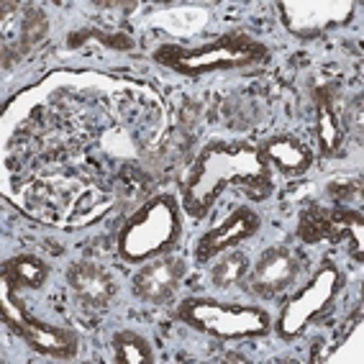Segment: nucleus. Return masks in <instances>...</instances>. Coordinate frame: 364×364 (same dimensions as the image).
Listing matches in <instances>:
<instances>
[{
    "label": "nucleus",
    "instance_id": "nucleus-10",
    "mask_svg": "<svg viewBox=\"0 0 364 364\" xmlns=\"http://www.w3.org/2000/svg\"><path fill=\"white\" fill-rule=\"evenodd\" d=\"M262 226V218L257 210H252L249 205H241L236 208L231 215H226L221 223L215 228H210L208 234H203L198 239V247H196V259L200 264L205 262L215 259L218 254L228 252V249L239 247L244 244L247 239H252Z\"/></svg>",
    "mask_w": 364,
    "mask_h": 364
},
{
    "label": "nucleus",
    "instance_id": "nucleus-5",
    "mask_svg": "<svg viewBox=\"0 0 364 364\" xmlns=\"http://www.w3.org/2000/svg\"><path fill=\"white\" fill-rule=\"evenodd\" d=\"M341 290H344V272L331 259H323L311 280L285 300L280 318L272 323L277 328V336L282 341H295L306 333L308 326L321 323L333 311V303Z\"/></svg>",
    "mask_w": 364,
    "mask_h": 364
},
{
    "label": "nucleus",
    "instance_id": "nucleus-18",
    "mask_svg": "<svg viewBox=\"0 0 364 364\" xmlns=\"http://www.w3.org/2000/svg\"><path fill=\"white\" fill-rule=\"evenodd\" d=\"M113 359L118 364H151L154 351L141 333L126 328V331L113 333Z\"/></svg>",
    "mask_w": 364,
    "mask_h": 364
},
{
    "label": "nucleus",
    "instance_id": "nucleus-15",
    "mask_svg": "<svg viewBox=\"0 0 364 364\" xmlns=\"http://www.w3.org/2000/svg\"><path fill=\"white\" fill-rule=\"evenodd\" d=\"M46 36V16L41 8L36 6H21V18H18V33H16L14 44H3V59L6 67L11 62H18L21 57H26L33 46L39 44Z\"/></svg>",
    "mask_w": 364,
    "mask_h": 364
},
{
    "label": "nucleus",
    "instance_id": "nucleus-13",
    "mask_svg": "<svg viewBox=\"0 0 364 364\" xmlns=\"http://www.w3.org/2000/svg\"><path fill=\"white\" fill-rule=\"evenodd\" d=\"M259 149L267 162H269V167H274L277 172H282L287 177L306 175L313 164L311 146L306 141H300L298 136H290V134L269 136Z\"/></svg>",
    "mask_w": 364,
    "mask_h": 364
},
{
    "label": "nucleus",
    "instance_id": "nucleus-4",
    "mask_svg": "<svg viewBox=\"0 0 364 364\" xmlns=\"http://www.w3.org/2000/svg\"><path fill=\"white\" fill-rule=\"evenodd\" d=\"M175 316L193 331L208 333L223 341L259 338L272 331V316L264 308L221 303L213 298H185L177 306Z\"/></svg>",
    "mask_w": 364,
    "mask_h": 364
},
{
    "label": "nucleus",
    "instance_id": "nucleus-3",
    "mask_svg": "<svg viewBox=\"0 0 364 364\" xmlns=\"http://www.w3.org/2000/svg\"><path fill=\"white\" fill-rule=\"evenodd\" d=\"M180 236V203L172 196H154L124 223L118 234V257L129 264H144L172 252Z\"/></svg>",
    "mask_w": 364,
    "mask_h": 364
},
{
    "label": "nucleus",
    "instance_id": "nucleus-7",
    "mask_svg": "<svg viewBox=\"0 0 364 364\" xmlns=\"http://www.w3.org/2000/svg\"><path fill=\"white\" fill-rule=\"evenodd\" d=\"M298 236L306 244H318L323 239L331 241H346L351 257L357 262L364 259V218L359 210L349 208H311L300 215Z\"/></svg>",
    "mask_w": 364,
    "mask_h": 364
},
{
    "label": "nucleus",
    "instance_id": "nucleus-16",
    "mask_svg": "<svg viewBox=\"0 0 364 364\" xmlns=\"http://www.w3.org/2000/svg\"><path fill=\"white\" fill-rule=\"evenodd\" d=\"M316 118H318V141H321V151L326 156H331L333 151L341 146V136H344V129L338 124L336 108H333L331 92L321 87L316 92Z\"/></svg>",
    "mask_w": 364,
    "mask_h": 364
},
{
    "label": "nucleus",
    "instance_id": "nucleus-17",
    "mask_svg": "<svg viewBox=\"0 0 364 364\" xmlns=\"http://www.w3.org/2000/svg\"><path fill=\"white\" fill-rule=\"evenodd\" d=\"M249 257L244 252H236V249H228V252L218 254L215 264L210 267V282H213L218 290H231V287L247 282L249 277Z\"/></svg>",
    "mask_w": 364,
    "mask_h": 364
},
{
    "label": "nucleus",
    "instance_id": "nucleus-9",
    "mask_svg": "<svg viewBox=\"0 0 364 364\" xmlns=\"http://www.w3.org/2000/svg\"><path fill=\"white\" fill-rule=\"evenodd\" d=\"M182 280H185V259L162 254L156 259L144 262L141 269L131 277V293L149 306H167L177 295Z\"/></svg>",
    "mask_w": 364,
    "mask_h": 364
},
{
    "label": "nucleus",
    "instance_id": "nucleus-8",
    "mask_svg": "<svg viewBox=\"0 0 364 364\" xmlns=\"http://www.w3.org/2000/svg\"><path fill=\"white\" fill-rule=\"evenodd\" d=\"M300 267H303V259H300V254L295 249L285 247V244L264 249L259 254L257 264L249 269V290L257 298H277V295H282L295 285Z\"/></svg>",
    "mask_w": 364,
    "mask_h": 364
},
{
    "label": "nucleus",
    "instance_id": "nucleus-2",
    "mask_svg": "<svg viewBox=\"0 0 364 364\" xmlns=\"http://www.w3.org/2000/svg\"><path fill=\"white\" fill-rule=\"evenodd\" d=\"M156 65L167 67L177 72L182 77H203L213 72H228V70H247L257 67L269 59V49L259 39H254L244 31H228L218 36L210 44L203 46H177L164 44L154 52Z\"/></svg>",
    "mask_w": 364,
    "mask_h": 364
},
{
    "label": "nucleus",
    "instance_id": "nucleus-1",
    "mask_svg": "<svg viewBox=\"0 0 364 364\" xmlns=\"http://www.w3.org/2000/svg\"><path fill=\"white\" fill-rule=\"evenodd\" d=\"M228 188L247 190L252 198L272 193V167L259 146L210 141L203 146L182 185V208L193 218H205Z\"/></svg>",
    "mask_w": 364,
    "mask_h": 364
},
{
    "label": "nucleus",
    "instance_id": "nucleus-14",
    "mask_svg": "<svg viewBox=\"0 0 364 364\" xmlns=\"http://www.w3.org/2000/svg\"><path fill=\"white\" fill-rule=\"evenodd\" d=\"M49 280V264L33 254H16L3 264V282L14 293L21 290H41Z\"/></svg>",
    "mask_w": 364,
    "mask_h": 364
},
{
    "label": "nucleus",
    "instance_id": "nucleus-12",
    "mask_svg": "<svg viewBox=\"0 0 364 364\" xmlns=\"http://www.w3.org/2000/svg\"><path fill=\"white\" fill-rule=\"evenodd\" d=\"M67 285L75 300L87 311H105L116 298V280L95 262H75L67 269Z\"/></svg>",
    "mask_w": 364,
    "mask_h": 364
},
{
    "label": "nucleus",
    "instance_id": "nucleus-11",
    "mask_svg": "<svg viewBox=\"0 0 364 364\" xmlns=\"http://www.w3.org/2000/svg\"><path fill=\"white\" fill-rule=\"evenodd\" d=\"M11 331L18 333L28 344V349L36 354L54 359H72L80 349V336L77 331H72L67 326H52L44 321L33 318L31 313L23 311L18 321L11 326Z\"/></svg>",
    "mask_w": 364,
    "mask_h": 364
},
{
    "label": "nucleus",
    "instance_id": "nucleus-6",
    "mask_svg": "<svg viewBox=\"0 0 364 364\" xmlns=\"http://www.w3.org/2000/svg\"><path fill=\"white\" fill-rule=\"evenodd\" d=\"M277 8L282 26L303 41L318 39L323 33L349 23L354 16V3L344 0H287Z\"/></svg>",
    "mask_w": 364,
    "mask_h": 364
}]
</instances>
